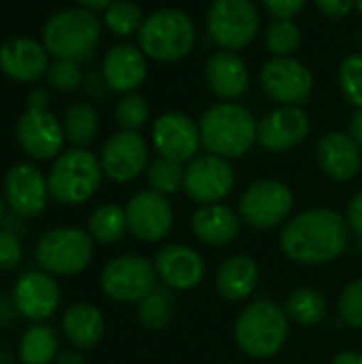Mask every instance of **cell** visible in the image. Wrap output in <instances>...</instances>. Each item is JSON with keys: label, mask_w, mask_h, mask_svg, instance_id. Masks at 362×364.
Returning <instances> with one entry per match:
<instances>
[{"label": "cell", "mask_w": 362, "mask_h": 364, "mask_svg": "<svg viewBox=\"0 0 362 364\" xmlns=\"http://www.w3.org/2000/svg\"><path fill=\"white\" fill-rule=\"evenodd\" d=\"M4 211H6V203H4V198L0 196V224L4 222Z\"/></svg>", "instance_id": "49"}, {"label": "cell", "mask_w": 362, "mask_h": 364, "mask_svg": "<svg viewBox=\"0 0 362 364\" xmlns=\"http://www.w3.org/2000/svg\"><path fill=\"white\" fill-rule=\"evenodd\" d=\"M339 316L348 326L362 328V277L344 288L339 296Z\"/></svg>", "instance_id": "39"}, {"label": "cell", "mask_w": 362, "mask_h": 364, "mask_svg": "<svg viewBox=\"0 0 362 364\" xmlns=\"http://www.w3.org/2000/svg\"><path fill=\"white\" fill-rule=\"evenodd\" d=\"M102 26L94 11L83 6L64 9L53 13L43 26V45L55 60L85 62L100 43Z\"/></svg>", "instance_id": "2"}, {"label": "cell", "mask_w": 362, "mask_h": 364, "mask_svg": "<svg viewBox=\"0 0 362 364\" xmlns=\"http://www.w3.org/2000/svg\"><path fill=\"white\" fill-rule=\"evenodd\" d=\"M260 28V15L252 0H213L207 11L209 38L224 51L247 47Z\"/></svg>", "instance_id": "8"}, {"label": "cell", "mask_w": 362, "mask_h": 364, "mask_svg": "<svg viewBox=\"0 0 362 364\" xmlns=\"http://www.w3.org/2000/svg\"><path fill=\"white\" fill-rule=\"evenodd\" d=\"M156 282L154 262L139 254H122L109 260L100 273V288L115 303H141L156 290Z\"/></svg>", "instance_id": "9"}, {"label": "cell", "mask_w": 362, "mask_h": 364, "mask_svg": "<svg viewBox=\"0 0 362 364\" xmlns=\"http://www.w3.org/2000/svg\"><path fill=\"white\" fill-rule=\"evenodd\" d=\"M23 247L11 230H0V271H11L21 262Z\"/></svg>", "instance_id": "40"}, {"label": "cell", "mask_w": 362, "mask_h": 364, "mask_svg": "<svg viewBox=\"0 0 362 364\" xmlns=\"http://www.w3.org/2000/svg\"><path fill=\"white\" fill-rule=\"evenodd\" d=\"M102 175L100 160L92 151L73 147L53 160L47 175L49 194L62 205H83L100 188Z\"/></svg>", "instance_id": "5"}, {"label": "cell", "mask_w": 362, "mask_h": 364, "mask_svg": "<svg viewBox=\"0 0 362 364\" xmlns=\"http://www.w3.org/2000/svg\"><path fill=\"white\" fill-rule=\"evenodd\" d=\"M356 6H358V11L362 13V0H356Z\"/></svg>", "instance_id": "50"}, {"label": "cell", "mask_w": 362, "mask_h": 364, "mask_svg": "<svg viewBox=\"0 0 362 364\" xmlns=\"http://www.w3.org/2000/svg\"><path fill=\"white\" fill-rule=\"evenodd\" d=\"M173 309H175V299H173L171 288L156 286V290L139 303L137 314H139V322L145 328L164 331L173 320Z\"/></svg>", "instance_id": "31"}, {"label": "cell", "mask_w": 362, "mask_h": 364, "mask_svg": "<svg viewBox=\"0 0 362 364\" xmlns=\"http://www.w3.org/2000/svg\"><path fill=\"white\" fill-rule=\"evenodd\" d=\"M350 134H352V139L361 145L362 149V109H358L352 115V119H350Z\"/></svg>", "instance_id": "45"}, {"label": "cell", "mask_w": 362, "mask_h": 364, "mask_svg": "<svg viewBox=\"0 0 362 364\" xmlns=\"http://www.w3.org/2000/svg\"><path fill=\"white\" fill-rule=\"evenodd\" d=\"M115 119L122 126V130L139 132V128L145 126L149 119V105L139 94H124L115 105Z\"/></svg>", "instance_id": "36"}, {"label": "cell", "mask_w": 362, "mask_h": 364, "mask_svg": "<svg viewBox=\"0 0 362 364\" xmlns=\"http://www.w3.org/2000/svg\"><path fill=\"white\" fill-rule=\"evenodd\" d=\"M183 175L186 166L181 162L169 160V158H156L147 166V183L154 192H160L164 196L175 194L183 188Z\"/></svg>", "instance_id": "34"}, {"label": "cell", "mask_w": 362, "mask_h": 364, "mask_svg": "<svg viewBox=\"0 0 362 364\" xmlns=\"http://www.w3.org/2000/svg\"><path fill=\"white\" fill-rule=\"evenodd\" d=\"M2 198L15 215L38 218L51 198L47 177L34 164L19 162L4 175Z\"/></svg>", "instance_id": "13"}, {"label": "cell", "mask_w": 362, "mask_h": 364, "mask_svg": "<svg viewBox=\"0 0 362 364\" xmlns=\"http://www.w3.org/2000/svg\"><path fill=\"white\" fill-rule=\"evenodd\" d=\"M64 136L75 147H85L98 132V115L87 102H75L64 113Z\"/></svg>", "instance_id": "32"}, {"label": "cell", "mask_w": 362, "mask_h": 364, "mask_svg": "<svg viewBox=\"0 0 362 364\" xmlns=\"http://www.w3.org/2000/svg\"><path fill=\"white\" fill-rule=\"evenodd\" d=\"M258 279L260 269L256 260L245 254H235L220 264L215 275V288L226 301L239 303L254 294Z\"/></svg>", "instance_id": "26"}, {"label": "cell", "mask_w": 362, "mask_h": 364, "mask_svg": "<svg viewBox=\"0 0 362 364\" xmlns=\"http://www.w3.org/2000/svg\"><path fill=\"white\" fill-rule=\"evenodd\" d=\"M350 239L344 215L335 209H309L294 215L280 235L282 252L299 264H326L339 258Z\"/></svg>", "instance_id": "1"}, {"label": "cell", "mask_w": 362, "mask_h": 364, "mask_svg": "<svg viewBox=\"0 0 362 364\" xmlns=\"http://www.w3.org/2000/svg\"><path fill=\"white\" fill-rule=\"evenodd\" d=\"M62 301V292L58 282L53 279V275L45 273V271H28L23 273L11 292V303L13 309L26 318L32 320L36 324L49 320Z\"/></svg>", "instance_id": "16"}, {"label": "cell", "mask_w": 362, "mask_h": 364, "mask_svg": "<svg viewBox=\"0 0 362 364\" xmlns=\"http://www.w3.org/2000/svg\"><path fill=\"white\" fill-rule=\"evenodd\" d=\"M0 70L17 83H34L49 70V53L43 43L26 36L9 38L0 45Z\"/></svg>", "instance_id": "19"}, {"label": "cell", "mask_w": 362, "mask_h": 364, "mask_svg": "<svg viewBox=\"0 0 362 364\" xmlns=\"http://www.w3.org/2000/svg\"><path fill=\"white\" fill-rule=\"evenodd\" d=\"M239 228H241L239 215L230 207L220 203L203 205L192 218L194 237L211 247H222L233 243L239 235Z\"/></svg>", "instance_id": "25"}, {"label": "cell", "mask_w": 362, "mask_h": 364, "mask_svg": "<svg viewBox=\"0 0 362 364\" xmlns=\"http://www.w3.org/2000/svg\"><path fill=\"white\" fill-rule=\"evenodd\" d=\"M64 126L49 109L28 107L17 122V141L34 160H53L64 145Z\"/></svg>", "instance_id": "17"}, {"label": "cell", "mask_w": 362, "mask_h": 364, "mask_svg": "<svg viewBox=\"0 0 362 364\" xmlns=\"http://www.w3.org/2000/svg\"><path fill=\"white\" fill-rule=\"evenodd\" d=\"M154 267L158 279L171 290H192L205 279L203 256L181 243L162 247L154 258Z\"/></svg>", "instance_id": "21"}, {"label": "cell", "mask_w": 362, "mask_h": 364, "mask_svg": "<svg viewBox=\"0 0 362 364\" xmlns=\"http://www.w3.org/2000/svg\"><path fill=\"white\" fill-rule=\"evenodd\" d=\"M87 232L96 243L102 245H113L122 241V237L128 232L126 209L117 205H100L87 220Z\"/></svg>", "instance_id": "30"}, {"label": "cell", "mask_w": 362, "mask_h": 364, "mask_svg": "<svg viewBox=\"0 0 362 364\" xmlns=\"http://www.w3.org/2000/svg\"><path fill=\"white\" fill-rule=\"evenodd\" d=\"M94 256V239L87 230L60 226L45 232L34 250L36 264L53 277H70L83 273Z\"/></svg>", "instance_id": "7"}, {"label": "cell", "mask_w": 362, "mask_h": 364, "mask_svg": "<svg viewBox=\"0 0 362 364\" xmlns=\"http://www.w3.org/2000/svg\"><path fill=\"white\" fill-rule=\"evenodd\" d=\"M58 335L51 326L34 324L21 335L19 341V363L21 364H53L58 358Z\"/></svg>", "instance_id": "29"}, {"label": "cell", "mask_w": 362, "mask_h": 364, "mask_svg": "<svg viewBox=\"0 0 362 364\" xmlns=\"http://www.w3.org/2000/svg\"><path fill=\"white\" fill-rule=\"evenodd\" d=\"M262 4L273 19H294L303 11L305 0H262Z\"/></svg>", "instance_id": "41"}, {"label": "cell", "mask_w": 362, "mask_h": 364, "mask_svg": "<svg viewBox=\"0 0 362 364\" xmlns=\"http://www.w3.org/2000/svg\"><path fill=\"white\" fill-rule=\"evenodd\" d=\"M290 318L271 301H254L247 305L235 322L237 348L254 358L267 360L282 352L288 341Z\"/></svg>", "instance_id": "3"}, {"label": "cell", "mask_w": 362, "mask_h": 364, "mask_svg": "<svg viewBox=\"0 0 362 364\" xmlns=\"http://www.w3.org/2000/svg\"><path fill=\"white\" fill-rule=\"evenodd\" d=\"M265 45L275 58H288L301 47V30L292 19H273L265 32Z\"/></svg>", "instance_id": "35"}, {"label": "cell", "mask_w": 362, "mask_h": 364, "mask_svg": "<svg viewBox=\"0 0 362 364\" xmlns=\"http://www.w3.org/2000/svg\"><path fill=\"white\" fill-rule=\"evenodd\" d=\"M124 209H126L128 232L143 243L162 241L171 232L175 222L169 198L154 190L137 192Z\"/></svg>", "instance_id": "14"}, {"label": "cell", "mask_w": 362, "mask_h": 364, "mask_svg": "<svg viewBox=\"0 0 362 364\" xmlns=\"http://www.w3.org/2000/svg\"><path fill=\"white\" fill-rule=\"evenodd\" d=\"M196 41V28L179 9H160L151 13L139 30L141 51L156 62H177L186 58Z\"/></svg>", "instance_id": "6"}, {"label": "cell", "mask_w": 362, "mask_h": 364, "mask_svg": "<svg viewBox=\"0 0 362 364\" xmlns=\"http://www.w3.org/2000/svg\"><path fill=\"white\" fill-rule=\"evenodd\" d=\"M292 190L277 179H260L252 183L239 200L241 220L256 230H271L280 226L292 213Z\"/></svg>", "instance_id": "10"}, {"label": "cell", "mask_w": 362, "mask_h": 364, "mask_svg": "<svg viewBox=\"0 0 362 364\" xmlns=\"http://www.w3.org/2000/svg\"><path fill=\"white\" fill-rule=\"evenodd\" d=\"M198 128L207 151L226 160L245 156L258 139L254 115L235 102H222L205 111Z\"/></svg>", "instance_id": "4"}, {"label": "cell", "mask_w": 362, "mask_h": 364, "mask_svg": "<svg viewBox=\"0 0 362 364\" xmlns=\"http://www.w3.org/2000/svg\"><path fill=\"white\" fill-rule=\"evenodd\" d=\"M47 102H49V96L45 90H34L28 98V107H34V109H47Z\"/></svg>", "instance_id": "46"}, {"label": "cell", "mask_w": 362, "mask_h": 364, "mask_svg": "<svg viewBox=\"0 0 362 364\" xmlns=\"http://www.w3.org/2000/svg\"><path fill=\"white\" fill-rule=\"evenodd\" d=\"M235 188V171L226 158L215 154L196 156L186 166L183 192L201 205H215L224 200Z\"/></svg>", "instance_id": "12"}, {"label": "cell", "mask_w": 362, "mask_h": 364, "mask_svg": "<svg viewBox=\"0 0 362 364\" xmlns=\"http://www.w3.org/2000/svg\"><path fill=\"white\" fill-rule=\"evenodd\" d=\"M62 331L73 348L92 350L105 337V318L94 305L75 303L62 316Z\"/></svg>", "instance_id": "27"}, {"label": "cell", "mask_w": 362, "mask_h": 364, "mask_svg": "<svg viewBox=\"0 0 362 364\" xmlns=\"http://www.w3.org/2000/svg\"><path fill=\"white\" fill-rule=\"evenodd\" d=\"M47 81L58 92H75L83 83V73L79 68V62L73 60H55L49 64Z\"/></svg>", "instance_id": "38"}, {"label": "cell", "mask_w": 362, "mask_h": 364, "mask_svg": "<svg viewBox=\"0 0 362 364\" xmlns=\"http://www.w3.org/2000/svg\"><path fill=\"white\" fill-rule=\"evenodd\" d=\"M309 117L301 107H280L258 124V143L267 151H288L301 145L309 134Z\"/></svg>", "instance_id": "20"}, {"label": "cell", "mask_w": 362, "mask_h": 364, "mask_svg": "<svg viewBox=\"0 0 362 364\" xmlns=\"http://www.w3.org/2000/svg\"><path fill=\"white\" fill-rule=\"evenodd\" d=\"M260 85L282 107H303L314 92V75L292 55L273 58L260 70Z\"/></svg>", "instance_id": "11"}, {"label": "cell", "mask_w": 362, "mask_h": 364, "mask_svg": "<svg viewBox=\"0 0 362 364\" xmlns=\"http://www.w3.org/2000/svg\"><path fill=\"white\" fill-rule=\"evenodd\" d=\"M102 77L105 83L119 94H130L143 85L147 77V62L145 53L128 43L115 45L107 51L102 62Z\"/></svg>", "instance_id": "23"}, {"label": "cell", "mask_w": 362, "mask_h": 364, "mask_svg": "<svg viewBox=\"0 0 362 364\" xmlns=\"http://www.w3.org/2000/svg\"><path fill=\"white\" fill-rule=\"evenodd\" d=\"M149 160L147 141L134 130H119L107 139L100 151V166L105 177L115 183L134 181L145 168Z\"/></svg>", "instance_id": "15"}, {"label": "cell", "mask_w": 362, "mask_h": 364, "mask_svg": "<svg viewBox=\"0 0 362 364\" xmlns=\"http://www.w3.org/2000/svg\"><path fill=\"white\" fill-rule=\"evenodd\" d=\"M79 6H83V9H87V11H102V9H107L111 2H115V0H75Z\"/></svg>", "instance_id": "48"}, {"label": "cell", "mask_w": 362, "mask_h": 364, "mask_svg": "<svg viewBox=\"0 0 362 364\" xmlns=\"http://www.w3.org/2000/svg\"><path fill=\"white\" fill-rule=\"evenodd\" d=\"M209 90L222 100L241 98L250 85V73L245 62L235 51H218L209 58L205 68Z\"/></svg>", "instance_id": "24"}, {"label": "cell", "mask_w": 362, "mask_h": 364, "mask_svg": "<svg viewBox=\"0 0 362 364\" xmlns=\"http://www.w3.org/2000/svg\"><path fill=\"white\" fill-rule=\"evenodd\" d=\"M346 222L348 228L354 237H358L362 241V190L354 194V198L348 205V213H346Z\"/></svg>", "instance_id": "42"}, {"label": "cell", "mask_w": 362, "mask_h": 364, "mask_svg": "<svg viewBox=\"0 0 362 364\" xmlns=\"http://www.w3.org/2000/svg\"><path fill=\"white\" fill-rule=\"evenodd\" d=\"M331 364H362V354H358V352H339Z\"/></svg>", "instance_id": "47"}, {"label": "cell", "mask_w": 362, "mask_h": 364, "mask_svg": "<svg viewBox=\"0 0 362 364\" xmlns=\"http://www.w3.org/2000/svg\"><path fill=\"white\" fill-rule=\"evenodd\" d=\"M339 85L344 98L356 109H362V53H352L341 62Z\"/></svg>", "instance_id": "37"}, {"label": "cell", "mask_w": 362, "mask_h": 364, "mask_svg": "<svg viewBox=\"0 0 362 364\" xmlns=\"http://www.w3.org/2000/svg\"><path fill=\"white\" fill-rule=\"evenodd\" d=\"M151 141L162 158L175 162H190L196 158L201 141V128L183 113H164L156 119L151 128Z\"/></svg>", "instance_id": "18"}, {"label": "cell", "mask_w": 362, "mask_h": 364, "mask_svg": "<svg viewBox=\"0 0 362 364\" xmlns=\"http://www.w3.org/2000/svg\"><path fill=\"white\" fill-rule=\"evenodd\" d=\"M143 21V11L132 0H115L105 9V23L117 36L139 34Z\"/></svg>", "instance_id": "33"}, {"label": "cell", "mask_w": 362, "mask_h": 364, "mask_svg": "<svg viewBox=\"0 0 362 364\" xmlns=\"http://www.w3.org/2000/svg\"><path fill=\"white\" fill-rule=\"evenodd\" d=\"M316 158L320 168L335 181H350L362 168L361 145L352 134H344L339 130H333L318 141Z\"/></svg>", "instance_id": "22"}, {"label": "cell", "mask_w": 362, "mask_h": 364, "mask_svg": "<svg viewBox=\"0 0 362 364\" xmlns=\"http://www.w3.org/2000/svg\"><path fill=\"white\" fill-rule=\"evenodd\" d=\"M284 311L301 326H318L329 316V301L316 288H299L288 294Z\"/></svg>", "instance_id": "28"}, {"label": "cell", "mask_w": 362, "mask_h": 364, "mask_svg": "<svg viewBox=\"0 0 362 364\" xmlns=\"http://www.w3.org/2000/svg\"><path fill=\"white\" fill-rule=\"evenodd\" d=\"M53 364H85V358H83L81 350L75 348V350H66V352L58 354V358H55Z\"/></svg>", "instance_id": "44"}, {"label": "cell", "mask_w": 362, "mask_h": 364, "mask_svg": "<svg viewBox=\"0 0 362 364\" xmlns=\"http://www.w3.org/2000/svg\"><path fill=\"white\" fill-rule=\"evenodd\" d=\"M326 17H346L356 6V0H314Z\"/></svg>", "instance_id": "43"}]
</instances>
